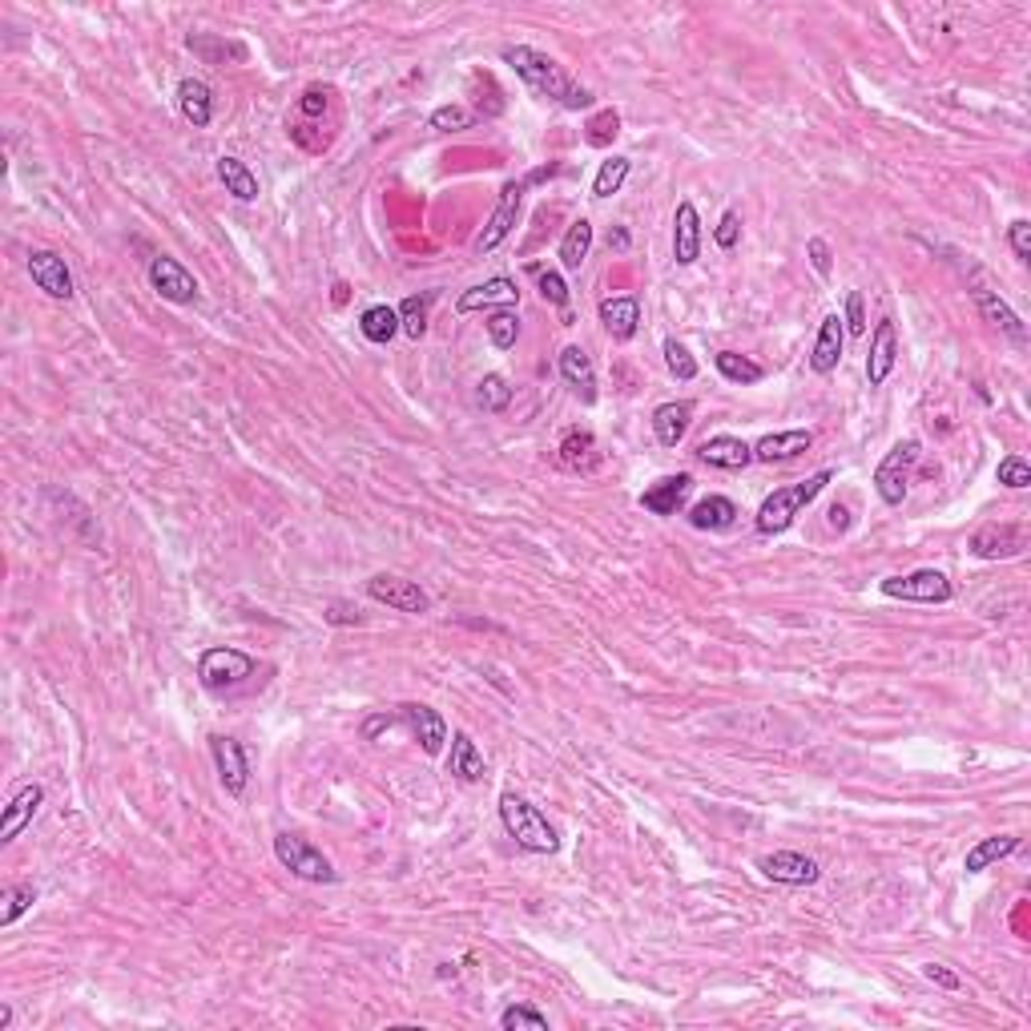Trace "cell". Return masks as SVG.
Here are the masks:
<instances>
[{
	"instance_id": "6da1fadb",
	"label": "cell",
	"mask_w": 1031,
	"mask_h": 1031,
	"mask_svg": "<svg viewBox=\"0 0 1031 1031\" xmlns=\"http://www.w3.org/2000/svg\"><path fill=\"white\" fill-rule=\"evenodd\" d=\"M500 57H504V65L520 77L524 85L532 89L536 98L557 101L560 110H572V113H581V110L593 105V93H588L584 85H576V81L564 73V65L552 61L548 53L532 49V45H508Z\"/></svg>"
},
{
	"instance_id": "7a4b0ae2",
	"label": "cell",
	"mask_w": 1031,
	"mask_h": 1031,
	"mask_svg": "<svg viewBox=\"0 0 1031 1031\" xmlns=\"http://www.w3.org/2000/svg\"><path fill=\"white\" fill-rule=\"evenodd\" d=\"M500 822H504V830H508V838L520 850H528V855H557L560 850V838L557 830H552V822L540 814V806H532L524 794H516V790H504L500 794Z\"/></svg>"
},
{
	"instance_id": "3957f363",
	"label": "cell",
	"mask_w": 1031,
	"mask_h": 1031,
	"mask_svg": "<svg viewBox=\"0 0 1031 1031\" xmlns=\"http://www.w3.org/2000/svg\"><path fill=\"white\" fill-rule=\"evenodd\" d=\"M834 480V472L830 468H822V472H814V476H806L802 484H790V488H774L770 496L761 500V508H758V516H754V524H758V532L761 536H778V532H786L790 524L802 516V508H810L814 500L826 492V484Z\"/></svg>"
},
{
	"instance_id": "277c9868",
	"label": "cell",
	"mask_w": 1031,
	"mask_h": 1031,
	"mask_svg": "<svg viewBox=\"0 0 1031 1031\" xmlns=\"http://www.w3.org/2000/svg\"><path fill=\"white\" fill-rule=\"evenodd\" d=\"M254 673H259V661L242 653V649L214 645L198 657V681L210 694H234L238 685H247Z\"/></svg>"
},
{
	"instance_id": "5b68a950",
	"label": "cell",
	"mask_w": 1031,
	"mask_h": 1031,
	"mask_svg": "<svg viewBox=\"0 0 1031 1031\" xmlns=\"http://www.w3.org/2000/svg\"><path fill=\"white\" fill-rule=\"evenodd\" d=\"M919 451H923L919 439H898L895 448L879 460V468H874V492H879V500L886 508H898V504L907 500L910 472H915V463H919Z\"/></svg>"
},
{
	"instance_id": "8992f818",
	"label": "cell",
	"mask_w": 1031,
	"mask_h": 1031,
	"mask_svg": "<svg viewBox=\"0 0 1031 1031\" xmlns=\"http://www.w3.org/2000/svg\"><path fill=\"white\" fill-rule=\"evenodd\" d=\"M274 858H278V862H283V867L302 882H335L339 879L335 862H331V858H327L314 843H307L302 834H290V830L274 834Z\"/></svg>"
},
{
	"instance_id": "52a82bcc",
	"label": "cell",
	"mask_w": 1031,
	"mask_h": 1031,
	"mask_svg": "<svg viewBox=\"0 0 1031 1031\" xmlns=\"http://www.w3.org/2000/svg\"><path fill=\"white\" fill-rule=\"evenodd\" d=\"M879 588H882V597L915 600V605H947V600L955 597L951 581H947L939 569H915V572H907V576H886Z\"/></svg>"
},
{
	"instance_id": "ba28073f",
	"label": "cell",
	"mask_w": 1031,
	"mask_h": 1031,
	"mask_svg": "<svg viewBox=\"0 0 1031 1031\" xmlns=\"http://www.w3.org/2000/svg\"><path fill=\"white\" fill-rule=\"evenodd\" d=\"M524 190H528V177H524V182H504L496 210H492V218H488L480 238H476V254H492V250L516 230V218H520V206H524Z\"/></svg>"
},
{
	"instance_id": "9c48e42d",
	"label": "cell",
	"mask_w": 1031,
	"mask_h": 1031,
	"mask_svg": "<svg viewBox=\"0 0 1031 1031\" xmlns=\"http://www.w3.org/2000/svg\"><path fill=\"white\" fill-rule=\"evenodd\" d=\"M367 597L396 612H432V597L420 588V581H408L396 572H375L367 581Z\"/></svg>"
},
{
	"instance_id": "30bf717a",
	"label": "cell",
	"mask_w": 1031,
	"mask_h": 1031,
	"mask_svg": "<svg viewBox=\"0 0 1031 1031\" xmlns=\"http://www.w3.org/2000/svg\"><path fill=\"white\" fill-rule=\"evenodd\" d=\"M150 286L162 295L165 302H174V307H194V302L202 299L198 278H194V274H190L177 259H170V254L150 259Z\"/></svg>"
},
{
	"instance_id": "8fae6325",
	"label": "cell",
	"mask_w": 1031,
	"mask_h": 1031,
	"mask_svg": "<svg viewBox=\"0 0 1031 1031\" xmlns=\"http://www.w3.org/2000/svg\"><path fill=\"white\" fill-rule=\"evenodd\" d=\"M210 754H214V770H218V782L230 798H242L250 786V761L247 749L238 737H226V733H210Z\"/></svg>"
},
{
	"instance_id": "7c38bea8",
	"label": "cell",
	"mask_w": 1031,
	"mask_h": 1031,
	"mask_svg": "<svg viewBox=\"0 0 1031 1031\" xmlns=\"http://www.w3.org/2000/svg\"><path fill=\"white\" fill-rule=\"evenodd\" d=\"M28 278H33L37 290H45L57 302H69L77 295L73 271H69V262L57 250H33L28 254Z\"/></svg>"
},
{
	"instance_id": "4fadbf2b",
	"label": "cell",
	"mask_w": 1031,
	"mask_h": 1031,
	"mask_svg": "<svg viewBox=\"0 0 1031 1031\" xmlns=\"http://www.w3.org/2000/svg\"><path fill=\"white\" fill-rule=\"evenodd\" d=\"M758 870L770 882H782V886H810V882L822 879V867L802 850H774V855L758 858Z\"/></svg>"
},
{
	"instance_id": "5bb4252c",
	"label": "cell",
	"mask_w": 1031,
	"mask_h": 1031,
	"mask_svg": "<svg viewBox=\"0 0 1031 1031\" xmlns=\"http://www.w3.org/2000/svg\"><path fill=\"white\" fill-rule=\"evenodd\" d=\"M971 557L980 560H1011L1028 548V528L1023 524H987L971 536Z\"/></svg>"
},
{
	"instance_id": "9a60e30c",
	"label": "cell",
	"mask_w": 1031,
	"mask_h": 1031,
	"mask_svg": "<svg viewBox=\"0 0 1031 1031\" xmlns=\"http://www.w3.org/2000/svg\"><path fill=\"white\" fill-rule=\"evenodd\" d=\"M399 721L411 730V737L420 742V749L427 758H439L444 754V742H448V721L439 718V709L432 706H399Z\"/></svg>"
},
{
	"instance_id": "2e32d148",
	"label": "cell",
	"mask_w": 1031,
	"mask_h": 1031,
	"mask_svg": "<svg viewBox=\"0 0 1031 1031\" xmlns=\"http://www.w3.org/2000/svg\"><path fill=\"white\" fill-rule=\"evenodd\" d=\"M895 363H898V331H895V319H879V323H874V335H870L867 383H870V387H882L886 379H891V371H895Z\"/></svg>"
},
{
	"instance_id": "e0dca14e",
	"label": "cell",
	"mask_w": 1031,
	"mask_h": 1031,
	"mask_svg": "<svg viewBox=\"0 0 1031 1031\" xmlns=\"http://www.w3.org/2000/svg\"><path fill=\"white\" fill-rule=\"evenodd\" d=\"M697 460L709 463V468H721V472H742L754 463V444L737 439V435H709L697 444Z\"/></svg>"
},
{
	"instance_id": "ac0fdd59",
	"label": "cell",
	"mask_w": 1031,
	"mask_h": 1031,
	"mask_svg": "<svg viewBox=\"0 0 1031 1031\" xmlns=\"http://www.w3.org/2000/svg\"><path fill=\"white\" fill-rule=\"evenodd\" d=\"M694 492V476L677 472V476H661L657 484H649L641 492V508L653 512V516H677L685 508V500Z\"/></svg>"
},
{
	"instance_id": "d6986e66",
	"label": "cell",
	"mask_w": 1031,
	"mask_h": 1031,
	"mask_svg": "<svg viewBox=\"0 0 1031 1031\" xmlns=\"http://www.w3.org/2000/svg\"><path fill=\"white\" fill-rule=\"evenodd\" d=\"M814 448V432L810 427H790V432H770L754 444V463H790L802 451Z\"/></svg>"
},
{
	"instance_id": "ffe728a7",
	"label": "cell",
	"mask_w": 1031,
	"mask_h": 1031,
	"mask_svg": "<svg viewBox=\"0 0 1031 1031\" xmlns=\"http://www.w3.org/2000/svg\"><path fill=\"white\" fill-rule=\"evenodd\" d=\"M673 259L677 266H694L701 259V218L689 198L677 202V214H673Z\"/></svg>"
},
{
	"instance_id": "44dd1931",
	"label": "cell",
	"mask_w": 1031,
	"mask_h": 1031,
	"mask_svg": "<svg viewBox=\"0 0 1031 1031\" xmlns=\"http://www.w3.org/2000/svg\"><path fill=\"white\" fill-rule=\"evenodd\" d=\"M843 347H846L843 314H826V319H822V327H818V339H814V347H810V367H814V375L838 371V363H843Z\"/></svg>"
},
{
	"instance_id": "7402d4cb",
	"label": "cell",
	"mask_w": 1031,
	"mask_h": 1031,
	"mask_svg": "<svg viewBox=\"0 0 1031 1031\" xmlns=\"http://www.w3.org/2000/svg\"><path fill=\"white\" fill-rule=\"evenodd\" d=\"M516 302H520V286L512 283V278H488V283L463 290L460 299H456V311L472 314V311H492V307H516Z\"/></svg>"
},
{
	"instance_id": "603a6c76",
	"label": "cell",
	"mask_w": 1031,
	"mask_h": 1031,
	"mask_svg": "<svg viewBox=\"0 0 1031 1031\" xmlns=\"http://www.w3.org/2000/svg\"><path fill=\"white\" fill-rule=\"evenodd\" d=\"M41 802H45V786H41V782L21 786V790L13 794V802H9V810H4V822H0V843H4V846L16 843V838H21V830H25L28 822L37 818Z\"/></svg>"
},
{
	"instance_id": "cb8c5ba5",
	"label": "cell",
	"mask_w": 1031,
	"mask_h": 1031,
	"mask_svg": "<svg viewBox=\"0 0 1031 1031\" xmlns=\"http://www.w3.org/2000/svg\"><path fill=\"white\" fill-rule=\"evenodd\" d=\"M600 323L617 343H629L641 331V299L637 295H617V299L600 302Z\"/></svg>"
},
{
	"instance_id": "d4e9b609",
	"label": "cell",
	"mask_w": 1031,
	"mask_h": 1031,
	"mask_svg": "<svg viewBox=\"0 0 1031 1031\" xmlns=\"http://www.w3.org/2000/svg\"><path fill=\"white\" fill-rule=\"evenodd\" d=\"M689 423H694V403L689 399H673V403H661L653 411V435H657L661 448H677L689 435Z\"/></svg>"
},
{
	"instance_id": "484cf974",
	"label": "cell",
	"mask_w": 1031,
	"mask_h": 1031,
	"mask_svg": "<svg viewBox=\"0 0 1031 1031\" xmlns=\"http://www.w3.org/2000/svg\"><path fill=\"white\" fill-rule=\"evenodd\" d=\"M177 110L194 129H206L214 122V93L202 77H182L177 81Z\"/></svg>"
},
{
	"instance_id": "4316f807",
	"label": "cell",
	"mask_w": 1031,
	"mask_h": 1031,
	"mask_svg": "<svg viewBox=\"0 0 1031 1031\" xmlns=\"http://www.w3.org/2000/svg\"><path fill=\"white\" fill-rule=\"evenodd\" d=\"M975 307H980V314H983V323H992L995 331H1004L1011 343H1028V327H1023V319H1019L1011 307H1007L995 290H975Z\"/></svg>"
},
{
	"instance_id": "83f0119b",
	"label": "cell",
	"mask_w": 1031,
	"mask_h": 1031,
	"mask_svg": "<svg viewBox=\"0 0 1031 1031\" xmlns=\"http://www.w3.org/2000/svg\"><path fill=\"white\" fill-rule=\"evenodd\" d=\"M560 379L581 396V403H597V371H593V359L581 347L560 351Z\"/></svg>"
},
{
	"instance_id": "f1b7e54d",
	"label": "cell",
	"mask_w": 1031,
	"mask_h": 1031,
	"mask_svg": "<svg viewBox=\"0 0 1031 1031\" xmlns=\"http://www.w3.org/2000/svg\"><path fill=\"white\" fill-rule=\"evenodd\" d=\"M560 463L569 468V472H597L600 463V448H597V435L584 432V427H572V432H564V439H560Z\"/></svg>"
},
{
	"instance_id": "f546056e",
	"label": "cell",
	"mask_w": 1031,
	"mask_h": 1031,
	"mask_svg": "<svg viewBox=\"0 0 1031 1031\" xmlns=\"http://www.w3.org/2000/svg\"><path fill=\"white\" fill-rule=\"evenodd\" d=\"M1023 846V838H1016V834H992V838H980V843L971 846L967 858H963V870L967 874H983V870H992L995 862H1004V858H1011Z\"/></svg>"
},
{
	"instance_id": "4dcf8cb0",
	"label": "cell",
	"mask_w": 1031,
	"mask_h": 1031,
	"mask_svg": "<svg viewBox=\"0 0 1031 1031\" xmlns=\"http://www.w3.org/2000/svg\"><path fill=\"white\" fill-rule=\"evenodd\" d=\"M448 774L456 782H480L484 778V754L472 742V733H451V754H448Z\"/></svg>"
},
{
	"instance_id": "1f68e13d",
	"label": "cell",
	"mask_w": 1031,
	"mask_h": 1031,
	"mask_svg": "<svg viewBox=\"0 0 1031 1031\" xmlns=\"http://www.w3.org/2000/svg\"><path fill=\"white\" fill-rule=\"evenodd\" d=\"M737 520V504L730 496H706L689 508V524L697 532H725Z\"/></svg>"
},
{
	"instance_id": "d6a6232c",
	"label": "cell",
	"mask_w": 1031,
	"mask_h": 1031,
	"mask_svg": "<svg viewBox=\"0 0 1031 1031\" xmlns=\"http://www.w3.org/2000/svg\"><path fill=\"white\" fill-rule=\"evenodd\" d=\"M218 177H222L226 194H234L238 202H259L262 186H259V177H254V170H250L242 158L222 153V158H218Z\"/></svg>"
},
{
	"instance_id": "836d02e7",
	"label": "cell",
	"mask_w": 1031,
	"mask_h": 1031,
	"mask_svg": "<svg viewBox=\"0 0 1031 1031\" xmlns=\"http://www.w3.org/2000/svg\"><path fill=\"white\" fill-rule=\"evenodd\" d=\"M713 367H718V375L725 383H737V387H754L766 379V367L754 363L749 355H737V351H718V355H713Z\"/></svg>"
},
{
	"instance_id": "e575fe53",
	"label": "cell",
	"mask_w": 1031,
	"mask_h": 1031,
	"mask_svg": "<svg viewBox=\"0 0 1031 1031\" xmlns=\"http://www.w3.org/2000/svg\"><path fill=\"white\" fill-rule=\"evenodd\" d=\"M588 250H593V222H588V218H576V222L569 226V234L560 238V266L569 274H576L584 266V259H588Z\"/></svg>"
},
{
	"instance_id": "d590c367",
	"label": "cell",
	"mask_w": 1031,
	"mask_h": 1031,
	"mask_svg": "<svg viewBox=\"0 0 1031 1031\" xmlns=\"http://www.w3.org/2000/svg\"><path fill=\"white\" fill-rule=\"evenodd\" d=\"M359 331H363L367 343L387 347V343L399 335V311L396 307H387V302H375V307H367V311L359 314Z\"/></svg>"
},
{
	"instance_id": "8d00e7d4",
	"label": "cell",
	"mask_w": 1031,
	"mask_h": 1031,
	"mask_svg": "<svg viewBox=\"0 0 1031 1031\" xmlns=\"http://www.w3.org/2000/svg\"><path fill=\"white\" fill-rule=\"evenodd\" d=\"M432 302H435V290H423V295H411V299H403L396 307L399 331L408 339H415V343L427 335V311H432Z\"/></svg>"
},
{
	"instance_id": "74e56055",
	"label": "cell",
	"mask_w": 1031,
	"mask_h": 1031,
	"mask_svg": "<svg viewBox=\"0 0 1031 1031\" xmlns=\"http://www.w3.org/2000/svg\"><path fill=\"white\" fill-rule=\"evenodd\" d=\"M629 170H633V162H629L625 153L605 158L600 170H597V177H593V198H612V194H621V186L629 182Z\"/></svg>"
},
{
	"instance_id": "f35d334b",
	"label": "cell",
	"mask_w": 1031,
	"mask_h": 1031,
	"mask_svg": "<svg viewBox=\"0 0 1031 1031\" xmlns=\"http://www.w3.org/2000/svg\"><path fill=\"white\" fill-rule=\"evenodd\" d=\"M484 327H488V339H492V347L496 351H512L516 347V339H520V314H516V307L488 311Z\"/></svg>"
},
{
	"instance_id": "ab89813d",
	"label": "cell",
	"mask_w": 1031,
	"mask_h": 1031,
	"mask_svg": "<svg viewBox=\"0 0 1031 1031\" xmlns=\"http://www.w3.org/2000/svg\"><path fill=\"white\" fill-rule=\"evenodd\" d=\"M33 903H37L33 882H13V886H4V895H0V927H13L21 915L33 910Z\"/></svg>"
},
{
	"instance_id": "60d3db41",
	"label": "cell",
	"mask_w": 1031,
	"mask_h": 1031,
	"mask_svg": "<svg viewBox=\"0 0 1031 1031\" xmlns=\"http://www.w3.org/2000/svg\"><path fill=\"white\" fill-rule=\"evenodd\" d=\"M617 134H621V113L617 110H600L588 117V125H584V141L593 146V150H605V146H612L617 141Z\"/></svg>"
},
{
	"instance_id": "b9f144b4",
	"label": "cell",
	"mask_w": 1031,
	"mask_h": 1031,
	"mask_svg": "<svg viewBox=\"0 0 1031 1031\" xmlns=\"http://www.w3.org/2000/svg\"><path fill=\"white\" fill-rule=\"evenodd\" d=\"M476 403L484 411H492V415H500V411L512 403V387L504 375H484L480 383H476Z\"/></svg>"
},
{
	"instance_id": "7bdbcfd3",
	"label": "cell",
	"mask_w": 1031,
	"mask_h": 1031,
	"mask_svg": "<svg viewBox=\"0 0 1031 1031\" xmlns=\"http://www.w3.org/2000/svg\"><path fill=\"white\" fill-rule=\"evenodd\" d=\"M500 1028L504 1031H548V1016L528 1004H512L500 1011Z\"/></svg>"
},
{
	"instance_id": "ee69618b",
	"label": "cell",
	"mask_w": 1031,
	"mask_h": 1031,
	"mask_svg": "<svg viewBox=\"0 0 1031 1031\" xmlns=\"http://www.w3.org/2000/svg\"><path fill=\"white\" fill-rule=\"evenodd\" d=\"M661 351H665V367H669L673 379H681V383L697 379V359L689 355V347H685V343H677V339H665V343H661Z\"/></svg>"
},
{
	"instance_id": "f6af8a7d",
	"label": "cell",
	"mask_w": 1031,
	"mask_h": 1031,
	"mask_svg": "<svg viewBox=\"0 0 1031 1031\" xmlns=\"http://www.w3.org/2000/svg\"><path fill=\"white\" fill-rule=\"evenodd\" d=\"M999 484L1011 488V492H1019V488H1031V463L1023 460V456H1004L999 460Z\"/></svg>"
},
{
	"instance_id": "bcb514c9",
	"label": "cell",
	"mask_w": 1031,
	"mask_h": 1031,
	"mask_svg": "<svg viewBox=\"0 0 1031 1031\" xmlns=\"http://www.w3.org/2000/svg\"><path fill=\"white\" fill-rule=\"evenodd\" d=\"M427 125L432 129H439V134H451V129H468L472 125V113L463 110V105H439V110L427 117Z\"/></svg>"
},
{
	"instance_id": "7dc6e473",
	"label": "cell",
	"mask_w": 1031,
	"mask_h": 1031,
	"mask_svg": "<svg viewBox=\"0 0 1031 1031\" xmlns=\"http://www.w3.org/2000/svg\"><path fill=\"white\" fill-rule=\"evenodd\" d=\"M536 286H540V295H545V302H552V307H569V283L560 278L557 271H536Z\"/></svg>"
},
{
	"instance_id": "c3c4849f",
	"label": "cell",
	"mask_w": 1031,
	"mask_h": 1031,
	"mask_svg": "<svg viewBox=\"0 0 1031 1031\" xmlns=\"http://www.w3.org/2000/svg\"><path fill=\"white\" fill-rule=\"evenodd\" d=\"M843 327H846V335H867V302H862V290H850V295H846Z\"/></svg>"
},
{
	"instance_id": "681fc988",
	"label": "cell",
	"mask_w": 1031,
	"mask_h": 1031,
	"mask_svg": "<svg viewBox=\"0 0 1031 1031\" xmlns=\"http://www.w3.org/2000/svg\"><path fill=\"white\" fill-rule=\"evenodd\" d=\"M713 242H718L721 250H733L737 242H742V218L733 210L721 214V222L713 226Z\"/></svg>"
},
{
	"instance_id": "f907efd6",
	"label": "cell",
	"mask_w": 1031,
	"mask_h": 1031,
	"mask_svg": "<svg viewBox=\"0 0 1031 1031\" xmlns=\"http://www.w3.org/2000/svg\"><path fill=\"white\" fill-rule=\"evenodd\" d=\"M1007 242H1011V250H1016L1019 262H1031V222L1028 218H1016V222L1007 226Z\"/></svg>"
},
{
	"instance_id": "816d5d0a",
	"label": "cell",
	"mask_w": 1031,
	"mask_h": 1031,
	"mask_svg": "<svg viewBox=\"0 0 1031 1031\" xmlns=\"http://www.w3.org/2000/svg\"><path fill=\"white\" fill-rule=\"evenodd\" d=\"M186 45L194 53H202V57H247L242 45H222V41H210V37H190Z\"/></svg>"
},
{
	"instance_id": "f5cc1de1",
	"label": "cell",
	"mask_w": 1031,
	"mask_h": 1031,
	"mask_svg": "<svg viewBox=\"0 0 1031 1031\" xmlns=\"http://www.w3.org/2000/svg\"><path fill=\"white\" fill-rule=\"evenodd\" d=\"M923 980H931L935 987H943V992H959V987H963V980H959L951 967H943V963H923Z\"/></svg>"
},
{
	"instance_id": "db71d44e",
	"label": "cell",
	"mask_w": 1031,
	"mask_h": 1031,
	"mask_svg": "<svg viewBox=\"0 0 1031 1031\" xmlns=\"http://www.w3.org/2000/svg\"><path fill=\"white\" fill-rule=\"evenodd\" d=\"M806 254H810V262H814V271H818L822 278H830V247H826V238H810Z\"/></svg>"
},
{
	"instance_id": "11a10c76",
	"label": "cell",
	"mask_w": 1031,
	"mask_h": 1031,
	"mask_svg": "<svg viewBox=\"0 0 1031 1031\" xmlns=\"http://www.w3.org/2000/svg\"><path fill=\"white\" fill-rule=\"evenodd\" d=\"M609 247L617 250V254H625V250H629V230H612V234H609Z\"/></svg>"
},
{
	"instance_id": "9f6ffc18",
	"label": "cell",
	"mask_w": 1031,
	"mask_h": 1031,
	"mask_svg": "<svg viewBox=\"0 0 1031 1031\" xmlns=\"http://www.w3.org/2000/svg\"><path fill=\"white\" fill-rule=\"evenodd\" d=\"M9 1028H13V1007L0 1004V1031H9Z\"/></svg>"
}]
</instances>
